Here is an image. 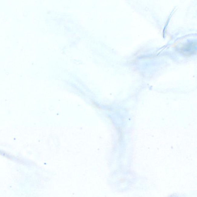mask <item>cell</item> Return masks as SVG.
<instances>
[{"label":"cell","instance_id":"1","mask_svg":"<svg viewBox=\"0 0 197 197\" xmlns=\"http://www.w3.org/2000/svg\"><path fill=\"white\" fill-rule=\"evenodd\" d=\"M196 42H190L181 46L180 51L185 56H189L196 53Z\"/></svg>","mask_w":197,"mask_h":197}]
</instances>
